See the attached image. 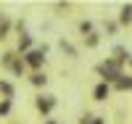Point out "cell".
<instances>
[{
  "instance_id": "obj_1",
  "label": "cell",
  "mask_w": 132,
  "mask_h": 124,
  "mask_svg": "<svg viewBox=\"0 0 132 124\" xmlns=\"http://www.w3.org/2000/svg\"><path fill=\"white\" fill-rule=\"evenodd\" d=\"M98 74H103V79H119V77H122L116 61H106V63H101V66H98Z\"/></svg>"
},
{
  "instance_id": "obj_2",
  "label": "cell",
  "mask_w": 132,
  "mask_h": 124,
  "mask_svg": "<svg viewBox=\"0 0 132 124\" xmlns=\"http://www.w3.org/2000/svg\"><path fill=\"white\" fill-rule=\"evenodd\" d=\"M53 106H56V100H53L50 95H40V98H37V108L42 111V114H48V111H53Z\"/></svg>"
},
{
  "instance_id": "obj_3",
  "label": "cell",
  "mask_w": 132,
  "mask_h": 124,
  "mask_svg": "<svg viewBox=\"0 0 132 124\" xmlns=\"http://www.w3.org/2000/svg\"><path fill=\"white\" fill-rule=\"evenodd\" d=\"M45 50H48V48H45V45H42V50H32V53L27 55V61H29L32 66H40L42 61H45V55H42V53H45Z\"/></svg>"
},
{
  "instance_id": "obj_4",
  "label": "cell",
  "mask_w": 132,
  "mask_h": 124,
  "mask_svg": "<svg viewBox=\"0 0 132 124\" xmlns=\"http://www.w3.org/2000/svg\"><path fill=\"white\" fill-rule=\"evenodd\" d=\"M106 95H108V85H98L95 87V100H106Z\"/></svg>"
},
{
  "instance_id": "obj_5",
  "label": "cell",
  "mask_w": 132,
  "mask_h": 124,
  "mask_svg": "<svg viewBox=\"0 0 132 124\" xmlns=\"http://www.w3.org/2000/svg\"><path fill=\"white\" fill-rule=\"evenodd\" d=\"M132 21V5H124L122 8V24H129Z\"/></svg>"
},
{
  "instance_id": "obj_6",
  "label": "cell",
  "mask_w": 132,
  "mask_h": 124,
  "mask_svg": "<svg viewBox=\"0 0 132 124\" xmlns=\"http://www.w3.org/2000/svg\"><path fill=\"white\" fill-rule=\"evenodd\" d=\"M116 87H119V90H127V87H132V77H127V79H116Z\"/></svg>"
},
{
  "instance_id": "obj_7",
  "label": "cell",
  "mask_w": 132,
  "mask_h": 124,
  "mask_svg": "<svg viewBox=\"0 0 132 124\" xmlns=\"http://www.w3.org/2000/svg\"><path fill=\"white\" fill-rule=\"evenodd\" d=\"M0 90H3V93H5L8 98H11V95H13V87H11L8 82H0Z\"/></svg>"
},
{
  "instance_id": "obj_8",
  "label": "cell",
  "mask_w": 132,
  "mask_h": 124,
  "mask_svg": "<svg viewBox=\"0 0 132 124\" xmlns=\"http://www.w3.org/2000/svg\"><path fill=\"white\" fill-rule=\"evenodd\" d=\"M29 45H32V40H29V35H24V37H21V42H19V48H21V50H27Z\"/></svg>"
},
{
  "instance_id": "obj_9",
  "label": "cell",
  "mask_w": 132,
  "mask_h": 124,
  "mask_svg": "<svg viewBox=\"0 0 132 124\" xmlns=\"http://www.w3.org/2000/svg\"><path fill=\"white\" fill-rule=\"evenodd\" d=\"M11 111V100H5V103H0V116H5Z\"/></svg>"
},
{
  "instance_id": "obj_10",
  "label": "cell",
  "mask_w": 132,
  "mask_h": 124,
  "mask_svg": "<svg viewBox=\"0 0 132 124\" xmlns=\"http://www.w3.org/2000/svg\"><path fill=\"white\" fill-rule=\"evenodd\" d=\"M61 50H66V53H69V55H74V53H77V50L71 48V45H69V42H63V40H61Z\"/></svg>"
},
{
  "instance_id": "obj_11",
  "label": "cell",
  "mask_w": 132,
  "mask_h": 124,
  "mask_svg": "<svg viewBox=\"0 0 132 124\" xmlns=\"http://www.w3.org/2000/svg\"><path fill=\"white\" fill-rule=\"evenodd\" d=\"M32 82H35V85H45V77H42V74H35V77H32Z\"/></svg>"
},
{
  "instance_id": "obj_12",
  "label": "cell",
  "mask_w": 132,
  "mask_h": 124,
  "mask_svg": "<svg viewBox=\"0 0 132 124\" xmlns=\"http://www.w3.org/2000/svg\"><path fill=\"white\" fill-rule=\"evenodd\" d=\"M50 124H53V121H50Z\"/></svg>"
}]
</instances>
